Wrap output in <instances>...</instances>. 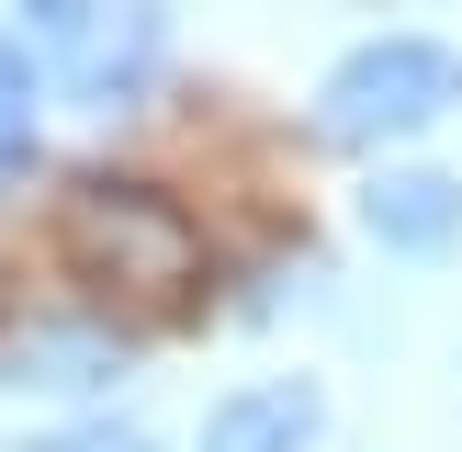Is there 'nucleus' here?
<instances>
[{
  "label": "nucleus",
  "mask_w": 462,
  "mask_h": 452,
  "mask_svg": "<svg viewBox=\"0 0 462 452\" xmlns=\"http://www.w3.org/2000/svg\"><path fill=\"white\" fill-rule=\"evenodd\" d=\"M451 102H462V45H440V34H373V45H350V57L328 68L316 136H328V147H383V136L440 125Z\"/></svg>",
  "instance_id": "f257e3e1"
},
{
  "label": "nucleus",
  "mask_w": 462,
  "mask_h": 452,
  "mask_svg": "<svg viewBox=\"0 0 462 452\" xmlns=\"http://www.w3.org/2000/svg\"><path fill=\"white\" fill-rule=\"evenodd\" d=\"M23 45H45V57L68 68V90L79 102H135V90L158 80V57H170V12H90V0H34L23 12Z\"/></svg>",
  "instance_id": "f03ea898"
},
{
  "label": "nucleus",
  "mask_w": 462,
  "mask_h": 452,
  "mask_svg": "<svg viewBox=\"0 0 462 452\" xmlns=\"http://www.w3.org/2000/svg\"><path fill=\"white\" fill-rule=\"evenodd\" d=\"M68 249H79L102 283H135V294H180L192 283V226L158 193H135V181H90V193L68 203Z\"/></svg>",
  "instance_id": "7ed1b4c3"
},
{
  "label": "nucleus",
  "mask_w": 462,
  "mask_h": 452,
  "mask_svg": "<svg viewBox=\"0 0 462 452\" xmlns=\"http://www.w3.org/2000/svg\"><path fill=\"white\" fill-rule=\"evenodd\" d=\"M316 429H328L316 373H271V384H237V396L203 407V452H305Z\"/></svg>",
  "instance_id": "20e7f679"
},
{
  "label": "nucleus",
  "mask_w": 462,
  "mask_h": 452,
  "mask_svg": "<svg viewBox=\"0 0 462 452\" xmlns=\"http://www.w3.org/2000/svg\"><path fill=\"white\" fill-rule=\"evenodd\" d=\"M113 373H125V339L90 328V316H34L0 351V384H45V396H79V384H113Z\"/></svg>",
  "instance_id": "39448f33"
},
{
  "label": "nucleus",
  "mask_w": 462,
  "mask_h": 452,
  "mask_svg": "<svg viewBox=\"0 0 462 452\" xmlns=\"http://www.w3.org/2000/svg\"><path fill=\"white\" fill-rule=\"evenodd\" d=\"M361 226H373L383 249H406V260H440L462 238V181L440 170H383L373 193H361Z\"/></svg>",
  "instance_id": "423d86ee"
},
{
  "label": "nucleus",
  "mask_w": 462,
  "mask_h": 452,
  "mask_svg": "<svg viewBox=\"0 0 462 452\" xmlns=\"http://www.w3.org/2000/svg\"><path fill=\"white\" fill-rule=\"evenodd\" d=\"M23 147H34V57L0 34V158H23Z\"/></svg>",
  "instance_id": "0eeeda50"
},
{
  "label": "nucleus",
  "mask_w": 462,
  "mask_h": 452,
  "mask_svg": "<svg viewBox=\"0 0 462 452\" xmlns=\"http://www.w3.org/2000/svg\"><path fill=\"white\" fill-rule=\"evenodd\" d=\"M12 452H158V441L125 429V419H79V429H34V441H12Z\"/></svg>",
  "instance_id": "6e6552de"
}]
</instances>
